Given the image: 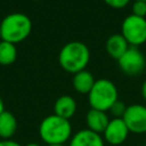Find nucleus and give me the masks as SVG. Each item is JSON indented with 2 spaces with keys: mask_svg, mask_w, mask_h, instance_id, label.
Instances as JSON below:
<instances>
[{
  "mask_svg": "<svg viewBox=\"0 0 146 146\" xmlns=\"http://www.w3.org/2000/svg\"><path fill=\"white\" fill-rule=\"evenodd\" d=\"M39 136L46 145H65L72 137V124L70 120L50 114L40 122Z\"/></svg>",
  "mask_w": 146,
  "mask_h": 146,
  "instance_id": "f257e3e1",
  "label": "nucleus"
},
{
  "mask_svg": "<svg viewBox=\"0 0 146 146\" xmlns=\"http://www.w3.org/2000/svg\"><path fill=\"white\" fill-rule=\"evenodd\" d=\"M90 60V50L81 41H71L64 44L58 55L60 67L72 74L86 70Z\"/></svg>",
  "mask_w": 146,
  "mask_h": 146,
  "instance_id": "f03ea898",
  "label": "nucleus"
},
{
  "mask_svg": "<svg viewBox=\"0 0 146 146\" xmlns=\"http://www.w3.org/2000/svg\"><path fill=\"white\" fill-rule=\"evenodd\" d=\"M1 40L10 43H18L25 40L32 31V22L30 17L22 13H13L7 15L0 23Z\"/></svg>",
  "mask_w": 146,
  "mask_h": 146,
  "instance_id": "7ed1b4c3",
  "label": "nucleus"
},
{
  "mask_svg": "<svg viewBox=\"0 0 146 146\" xmlns=\"http://www.w3.org/2000/svg\"><path fill=\"white\" fill-rule=\"evenodd\" d=\"M119 99L116 86L108 79L96 80L92 89L88 94V102L91 108L107 112Z\"/></svg>",
  "mask_w": 146,
  "mask_h": 146,
  "instance_id": "20e7f679",
  "label": "nucleus"
},
{
  "mask_svg": "<svg viewBox=\"0 0 146 146\" xmlns=\"http://www.w3.org/2000/svg\"><path fill=\"white\" fill-rule=\"evenodd\" d=\"M121 34L129 46L137 47L146 42V18L128 15L121 25Z\"/></svg>",
  "mask_w": 146,
  "mask_h": 146,
  "instance_id": "39448f33",
  "label": "nucleus"
},
{
  "mask_svg": "<svg viewBox=\"0 0 146 146\" xmlns=\"http://www.w3.org/2000/svg\"><path fill=\"white\" fill-rule=\"evenodd\" d=\"M117 62L121 71L129 76L139 75L144 71L146 65V60L143 52L137 47H131V46L120 57Z\"/></svg>",
  "mask_w": 146,
  "mask_h": 146,
  "instance_id": "423d86ee",
  "label": "nucleus"
},
{
  "mask_svg": "<svg viewBox=\"0 0 146 146\" xmlns=\"http://www.w3.org/2000/svg\"><path fill=\"white\" fill-rule=\"evenodd\" d=\"M129 132L136 135L146 133V106L141 104H131L122 116Z\"/></svg>",
  "mask_w": 146,
  "mask_h": 146,
  "instance_id": "0eeeda50",
  "label": "nucleus"
},
{
  "mask_svg": "<svg viewBox=\"0 0 146 146\" xmlns=\"http://www.w3.org/2000/svg\"><path fill=\"white\" fill-rule=\"evenodd\" d=\"M129 133L130 132L124 121L121 117H113L110 120L107 127L102 133V137L106 144H110L112 146H119L127 140Z\"/></svg>",
  "mask_w": 146,
  "mask_h": 146,
  "instance_id": "6e6552de",
  "label": "nucleus"
},
{
  "mask_svg": "<svg viewBox=\"0 0 146 146\" xmlns=\"http://www.w3.org/2000/svg\"><path fill=\"white\" fill-rule=\"evenodd\" d=\"M68 146H105L102 135L89 129H81L72 135Z\"/></svg>",
  "mask_w": 146,
  "mask_h": 146,
  "instance_id": "1a4fd4ad",
  "label": "nucleus"
},
{
  "mask_svg": "<svg viewBox=\"0 0 146 146\" xmlns=\"http://www.w3.org/2000/svg\"><path fill=\"white\" fill-rule=\"evenodd\" d=\"M108 122H110V117H108L107 113L104 111L90 108L87 112V115H86L87 129H89L96 133L102 135L104 132L105 128L107 127Z\"/></svg>",
  "mask_w": 146,
  "mask_h": 146,
  "instance_id": "9d476101",
  "label": "nucleus"
},
{
  "mask_svg": "<svg viewBox=\"0 0 146 146\" xmlns=\"http://www.w3.org/2000/svg\"><path fill=\"white\" fill-rule=\"evenodd\" d=\"M129 47H130L129 43L127 42V40L123 38L121 33H115L110 35L105 43L106 52L116 60L120 59V57L128 50Z\"/></svg>",
  "mask_w": 146,
  "mask_h": 146,
  "instance_id": "9b49d317",
  "label": "nucleus"
},
{
  "mask_svg": "<svg viewBox=\"0 0 146 146\" xmlns=\"http://www.w3.org/2000/svg\"><path fill=\"white\" fill-rule=\"evenodd\" d=\"M76 112V102L70 95H63L58 97L54 104V114L70 120Z\"/></svg>",
  "mask_w": 146,
  "mask_h": 146,
  "instance_id": "f8f14e48",
  "label": "nucleus"
},
{
  "mask_svg": "<svg viewBox=\"0 0 146 146\" xmlns=\"http://www.w3.org/2000/svg\"><path fill=\"white\" fill-rule=\"evenodd\" d=\"M95 82H96V80H95L94 75L87 70L75 73L73 75V80H72V84H73V88L75 89V91L79 94H83V95H88L90 92Z\"/></svg>",
  "mask_w": 146,
  "mask_h": 146,
  "instance_id": "ddd939ff",
  "label": "nucleus"
},
{
  "mask_svg": "<svg viewBox=\"0 0 146 146\" xmlns=\"http://www.w3.org/2000/svg\"><path fill=\"white\" fill-rule=\"evenodd\" d=\"M17 130V120L9 111H3L0 114V139H11Z\"/></svg>",
  "mask_w": 146,
  "mask_h": 146,
  "instance_id": "4468645a",
  "label": "nucleus"
},
{
  "mask_svg": "<svg viewBox=\"0 0 146 146\" xmlns=\"http://www.w3.org/2000/svg\"><path fill=\"white\" fill-rule=\"evenodd\" d=\"M17 58V49L14 43L0 41V65L8 66Z\"/></svg>",
  "mask_w": 146,
  "mask_h": 146,
  "instance_id": "2eb2a0df",
  "label": "nucleus"
},
{
  "mask_svg": "<svg viewBox=\"0 0 146 146\" xmlns=\"http://www.w3.org/2000/svg\"><path fill=\"white\" fill-rule=\"evenodd\" d=\"M125 110H127V105H125L123 102H121V100L117 99V100L112 105V107L110 108V112H111V114H112L114 117H121V119H122V116H123Z\"/></svg>",
  "mask_w": 146,
  "mask_h": 146,
  "instance_id": "dca6fc26",
  "label": "nucleus"
},
{
  "mask_svg": "<svg viewBox=\"0 0 146 146\" xmlns=\"http://www.w3.org/2000/svg\"><path fill=\"white\" fill-rule=\"evenodd\" d=\"M132 15L145 18L146 17V1H133Z\"/></svg>",
  "mask_w": 146,
  "mask_h": 146,
  "instance_id": "f3484780",
  "label": "nucleus"
},
{
  "mask_svg": "<svg viewBox=\"0 0 146 146\" xmlns=\"http://www.w3.org/2000/svg\"><path fill=\"white\" fill-rule=\"evenodd\" d=\"M106 5H108L110 7L112 8H115V9H120V8H123L125 7L130 0H104Z\"/></svg>",
  "mask_w": 146,
  "mask_h": 146,
  "instance_id": "a211bd4d",
  "label": "nucleus"
},
{
  "mask_svg": "<svg viewBox=\"0 0 146 146\" xmlns=\"http://www.w3.org/2000/svg\"><path fill=\"white\" fill-rule=\"evenodd\" d=\"M0 146H22V145L13 139H7V140H0Z\"/></svg>",
  "mask_w": 146,
  "mask_h": 146,
  "instance_id": "6ab92c4d",
  "label": "nucleus"
},
{
  "mask_svg": "<svg viewBox=\"0 0 146 146\" xmlns=\"http://www.w3.org/2000/svg\"><path fill=\"white\" fill-rule=\"evenodd\" d=\"M141 96H143L144 100L146 102V80L144 81V83H143V86H141Z\"/></svg>",
  "mask_w": 146,
  "mask_h": 146,
  "instance_id": "aec40b11",
  "label": "nucleus"
},
{
  "mask_svg": "<svg viewBox=\"0 0 146 146\" xmlns=\"http://www.w3.org/2000/svg\"><path fill=\"white\" fill-rule=\"evenodd\" d=\"M3 111H5V104H3V100H2V98L0 97V114H1Z\"/></svg>",
  "mask_w": 146,
  "mask_h": 146,
  "instance_id": "412c9836",
  "label": "nucleus"
},
{
  "mask_svg": "<svg viewBox=\"0 0 146 146\" xmlns=\"http://www.w3.org/2000/svg\"><path fill=\"white\" fill-rule=\"evenodd\" d=\"M25 146H41V145L38 144V143H29V144H26Z\"/></svg>",
  "mask_w": 146,
  "mask_h": 146,
  "instance_id": "4be33fe9",
  "label": "nucleus"
},
{
  "mask_svg": "<svg viewBox=\"0 0 146 146\" xmlns=\"http://www.w3.org/2000/svg\"><path fill=\"white\" fill-rule=\"evenodd\" d=\"M46 146H66V145H46Z\"/></svg>",
  "mask_w": 146,
  "mask_h": 146,
  "instance_id": "5701e85b",
  "label": "nucleus"
},
{
  "mask_svg": "<svg viewBox=\"0 0 146 146\" xmlns=\"http://www.w3.org/2000/svg\"><path fill=\"white\" fill-rule=\"evenodd\" d=\"M135 1H146V0H135Z\"/></svg>",
  "mask_w": 146,
  "mask_h": 146,
  "instance_id": "b1692460",
  "label": "nucleus"
},
{
  "mask_svg": "<svg viewBox=\"0 0 146 146\" xmlns=\"http://www.w3.org/2000/svg\"><path fill=\"white\" fill-rule=\"evenodd\" d=\"M0 39H1V30H0Z\"/></svg>",
  "mask_w": 146,
  "mask_h": 146,
  "instance_id": "393cba45",
  "label": "nucleus"
},
{
  "mask_svg": "<svg viewBox=\"0 0 146 146\" xmlns=\"http://www.w3.org/2000/svg\"><path fill=\"white\" fill-rule=\"evenodd\" d=\"M34 1H41V0H34Z\"/></svg>",
  "mask_w": 146,
  "mask_h": 146,
  "instance_id": "a878e982",
  "label": "nucleus"
},
{
  "mask_svg": "<svg viewBox=\"0 0 146 146\" xmlns=\"http://www.w3.org/2000/svg\"><path fill=\"white\" fill-rule=\"evenodd\" d=\"M145 146H146V143H145Z\"/></svg>",
  "mask_w": 146,
  "mask_h": 146,
  "instance_id": "bb28decb",
  "label": "nucleus"
}]
</instances>
